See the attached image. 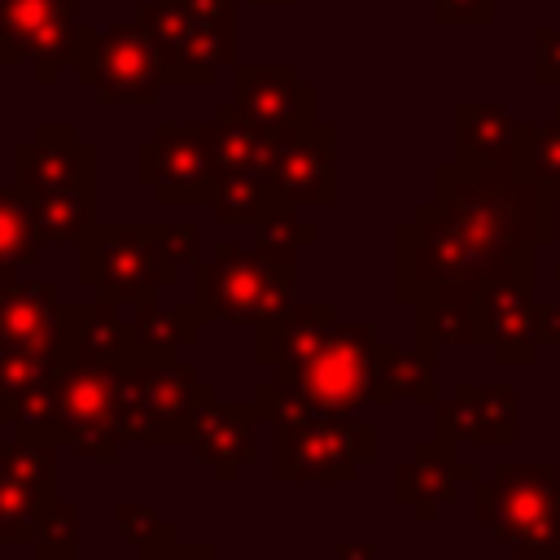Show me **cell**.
<instances>
[{
    "mask_svg": "<svg viewBox=\"0 0 560 560\" xmlns=\"http://www.w3.org/2000/svg\"><path fill=\"white\" fill-rule=\"evenodd\" d=\"M315 236H319V232H315L311 223H302V219H298V206L284 201V197L254 223V245H258L262 254L280 258V262H293V258H298V245H311Z\"/></svg>",
    "mask_w": 560,
    "mask_h": 560,
    "instance_id": "cell-33",
    "label": "cell"
},
{
    "mask_svg": "<svg viewBox=\"0 0 560 560\" xmlns=\"http://www.w3.org/2000/svg\"><path fill=\"white\" fill-rule=\"evenodd\" d=\"M79 0H0V66L31 61L39 83H57L74 61Z\"/></svg>",
    "mask_w": 560,
    "mask_h": 560,
    "instance_id": "cell-12",
    "label": "cell"
},
{
    "mask_svg": "<svg viewBox=\"0 0 560 560\" xmlns=\"http://www.w3.org/2000/svg\"><path fill=\"white\" fill-rule=\"evenodd\" d=\"M122 368L131 363H109V359H66L61 372V407H57V429L61 438L101 464L118 459V385Z\"/></svg>",
    "mask_w": 560,
    "mask_h": 560,
    "instance_id": "cell-10",
    "label": "cell"
},
{
    "mask_svg": "<svg viewBox=\"0 0 560 560\" xmlns=\"http://www.w3.org/2000/svg\"><path fill=\"white\" fill-rule=\"evenodd\" d=\"M499 262H481L468 241L438 214L433 201L416 206L407 223L394 232V298L416 306L438 293H472L494 276Z\"/></svg>",
    "mask_w": 560,
    "mask_h": 560,
    "instance_id": "cell-4",
    "label": "cell"
},
{
    "mask_svg": "<svg viewBox=\"0 0 560 560\" xmlns=\"http://www.w3.org/2000/svg\"><path fill=\"white\" fill-rule=\"evenodd\" d=\"M525 122H516L503 105L490 101H464L455 105V158L472 166L516 162L521 158Z\"/></svg>",
    "mask_w": 560,
    "mask_h": 560,
    "instance_id": "cell-24",
    "label": "cell"
},
{
    "mask_svg": "<svg viewBox=\"0 0 560 560\" xmlns=\"http://www.w3.org/2000/svg\"><path fill=\"white\" fill-rule=\"evenodd\" d=\"M376 346L381 337L372 319H337L302 363L276 376L302 394L306 411L354 416L376 394Z\"/></svg>",
    "mask_w": 560,
    "mask_h": 560,
    "instance_id": "cell-7",
    "label": "cell"
},
{
    "mask_svg": "<svg viewBox=\"0 0 560 560\" xmlns=\"http://www.w3.org/2000/svg\"><path fill=\"white\" fill-rule=\"evenodd\" d=\"M201 306L197 298L192 302H175V306H162V302H140L136 315H131V337H136V363L140 368H153V363H171L179 359V350H188L197 341V324H201Z\"/></svg>",
    "mask_w": 560,
    "mask_h": 560,
    "instance_id": "cell-25",
    "label": "cell"
},
{
    "mask_svg": "<svg viewBox=\"0 0 560 560\" xmlns=\"http://www.w3.org/2000/svg\"><path fill=\"white\" fill-rule=\"evenodd\" d=\"M136 179L153 188L162 206H206L214 188V131L206 127H158L136 149Z\"/></svg>",
    "mask_w": 560,
    "mask_h": 560,
    "instance_id": "cell-13",
    "label": "cell"
},
{
    "mask_svg": "<svg viewBox=\"0 0 560 560\" xmlns=\"http://www.w3.org/2000/svg\"><path fill=\"white\" fill-rule=\"evenodd\" d=\"M197 258L192 223H92L79 241V280L105 302L140 306Z\"/></svg>",
    "mask_w": 560,
    "mask_h": 560,
    "instance_id": "cell-2",
    "label": "cell"
},
{
    "mask_svg": "<svg viewBox=\"0 0 560 560\" xmlns=\"http://www.w3.org/2000/svg\"><path fill=\"white\" fill-rule=\"evenodd\" d=\"M332 556H337V560H376L381 551H376V542H346V538H341V542L332 547Z\"/></svg>",
    "mask_w": 560,
    "mask_h": 560,
    "instance_id": "cell-42",
    "label": "cell"
},
{
    "mask_svg": "<svg viewBox=\"0 0 560 560\" xmlns=\"http://www.w3.org/2000/svg\"><path fill=\"white\" fill-rule=\"evenodd\" d=\"M267 184L302 206H332L337 201V131L319 118L298 122L293 131L271 140Z\"/></svg>",
    "mask_w": 560,
    "mask_h": 560,
    "instance_id": "cell-14",
    "label": "cell"
},
{
    "mask_svg": "<svg viewBox=\"0 0 560 560\" xmlns=\"http://www.w3.org/2000/svg\"><path fill=\"white\" fill-rule=\"evenodd\" d=\"M118 525H122V538H127V547H131L136 556L158 551V547H166V542L179 538V534H175V521H166L158 508L136 503V499H122V503H118Z\"/></svg>",
    "mask_w": 560,
    "mask_h": 560,
    "instance_id": "cell-36",
    "label": "cell"
},
{
    "mask_svg": "<svg viewBox=\"0 0 560 560\" xmlns=\"http://www.w3.org/2000/svg\"><path fill=\"white\" fill-rule=\"evenodd\" d=\"M18 188L26 197L44 192H96V144L79 136L74 122H44L35 140L18 144Z\"/></svg>",
    "mask_w": 560,
    "mask_h": 560,
    "instance_id": "cell-16",
    "label": "cell"
},
{
    "mask_svg": "<svg viewBox=\"0 0 560 560\" xmlns=\"http://www.w3.org/2000/svg\"><path fill=\"white\" fill-rule=\"evenodd\" d=\"M166 551H171V560H219L214 542H184V538H175Z\"/></svg>",
    "mask_w": 560,
    "mask_h": 560,
    "instance_id": "cell-41",
    "label": "cell"
},
{
    "mask_svg": "<svg viewBox=\"0 0 560 560\" xmlns=\"http://www.w3.org/2000/svg\"><path fill=\"white\" fill-rule=\"evenodd\" d=\"M433 22H442V26H455V22L490 26L494 22V0H433Z\"/></svg>",
    "mask_w": 560,
    "mask_h": 560,
    "instance_id": "cell-38",
    "label": "cell"
},
{
    "mask_svg": "<svg viewBox=\"0 0 560 560\" xmlns=\"http://www.w3.org/2000/svg\"><path fill=\"white\" fill-rule=\"evenodd\" d=\"M258 407L249 402H206L197 424H192V446L201 455V464H210V472L219 481H232L241 464L254 459V424H258Z\"/></svg>",
    "mask_w": 560,
    "mask_h": 560,
    "instance_id": "cell-22",
    "label": "cell"
},
{
    "mask_svg": "<svg viewBox=\"0 0 560 560\" xmlns=\"http://www.w3.org/2000/svg\"><path fill=\"white\" fill-rule=\"evenodd\" d=\"M52 499L57 494L31 490V486L0 472V542H35L39 521H44Z\"/></svg>",
    "mask_w": 560,
    "mask_h": 560,
    "instance_id": "cell-32",
    "label": "cell"
},
{
    "mask_svg": "<svg viewBox=\"0 0 560 560\" xmlns=\"http://www.w3.org/2000/svg\"><path fill=\"white\" fill-rule=\"evenodd\" d=\"M534 341L538 350L560 346V302H534Z\"/></svg>",
    "mask_w": 560,
    "mask_h": 560,
    "instance_id": "cell-40",
    "label": "cell"
},
{
    "mask_svg": "<svg viewBox=\"0 0 560 560\" xmlns=\"http://www.w3.org/2000/svg\"><path fill=\"white\" fill-rule=\"evenodd\" d=\"M236 4H293V0H236Z\"/></svg>",
    "mask_w": 560,
    "mask_h": 560,
    "instance_id": "cell-44",
    "label": "cell"
},
{
    "mask_svg": "<svg viewBox=\"0 0 560 560\" xmlns=\"http://www.w3.org/2000/svg\"><path fill=\"white\" fill-rule=\"evenodd\" d=\"M516 560H534V556H516Z\"/></svg>",
    "mask_w": 560,
    "mask_h": 560,
    "instance_id": "cell-46",
    "label": "cell"
},
{
    "mask_svg": "<svg viewBox=\"0 0 560 560\" xmlns=\"http://www.w3.org/2000/svg\"><path fill=\"white\" fill-rule=\"evenodd\" d=\"M35 551L39 560H74L79 556V508L70 499H52L39 534H35Z\"/></svg>",
    "mask_w": 560,
    "mask_h": 560,
    "instance_id": "cell-37",
    "label": "cell"
},
{
    "mask_svg": "<svg viewBox=\"0 0 560 560\" xmlns=\"http://www.w3.org/2000/svg\"><path fill=\"white\" fill-rule=\"evenodd\" d=\"M376 459V424L337 411H302L276 424V481H354Z\"/></svg>",
    "mask_w": 560,
    "mask_h": 560,
    "instance_id": "cell-9",
    "label": "cell"
},
{
    "mask_svg": "<svg viewBox=\"0 0 560 560\" xmlns=\"http://www.w3.org/2000/svg\"><path fill=\"white\" fill-rule=\"evenodd\" d=\"M232 70H236V101L228 105L236 109L241 122H249L267 140L293 131L306 118H319V92L302 83L289 61H249V66L236 61Z\"/></svg>",
    "mask_w": 560,
    "mask_h": 560,
    "instance_id": "cell-15",
    "label": "cell"
},
{
    "mask_svg": "<svg viewBox=\"0 0 560 560\" xmlns=\"http://www.w3.org/2000/svg\"><path fill=\"white\" fill-rule=\"evenodd\" d=\"M433 438L451 451L516 442V385L459 381L451 398L433 402Z\"/></svg>",
    "mask_w": 560,
    "mask_h": 560,
    "instance_id": "cell-17",
    "label": "cell"
},
{
    "mask_svg": "<svg viewBox=\"0 0 560 560\" xmlns=\"http://www.w3.org/2000/svg\"><path fill=\"white\" fill-rule=\"evenodd\" d=\"M551 280H556V284H560V262H556V267H551Z\"/></svg>",
    "mask_w": 560,
    "mask_h": 560,
    "instance_id": "cell-45",
    "label": "cell"
},
{
    "mask_svg": "<svg viewBox=\"0 0 560 560\" xmlns=\"http://www.w3.org/2000/svg\"><path fill=\"white\" fill-rule=\"evenodd\" d=\"M66 359H109L136 363L131 319L114 311V302H61V363Z\"/></svg>",
    "mask_w": 560,
    "mask_h": 560,
    "instance_id": "cell-21",
    "label": "cell"
},
{
    "mask_svg": "<svg viewBox=\"0 0 560 560\" xmlns=\"http://www.w3.org/2000/svg\"><path fill=\"white\" fill-rule=\"evenodd\" d=\"M70 70L83 88L96 92L101 105H122V101L153 105L158 88L166 83L162 52H158V44L140 18L114 22V26H88L83 22Z\"/></svg>",
    "mask_w": 560,
    "mask_h": 560,
    "instance_id": "cell-8",
    "label": "cell"
},
{
    "mask_svg": "<svg viewBox=\"0 0 560 560\" xmlns=\"http://www.w3.org/2000/svg\"><path fill=\"white\" fill-rule=\"evenodd\" d=\"M337 319H341V315H337V306H332V302H293L284 315H276V319H262V324H258L254 359H258L262 368L284 372V368L302 363Z\"/></svg>",
    "mask_w": 560,
    "mask_h": 560,
    "instance_id": "cell-23",
    "label": "cell"
},
{
    "mask_svg": "<svg viewBox=\"0 0 560 560\" xmlns=\"http://www.w3.org/2000/svg\"><path fill=\"white\" fill-rule=\"evenodd\" d=\"M44 236L35 232V219L26 210V197L18 184H0V276L9 280L18 267L35 262Z\"/></svg>",
    "mask_w": 560,
    "mask_h": 560,
    "instance_id": "cell-30",
    "label": "cell"
},
{
    "mask_svg": "<svg viewBox=\"0 0 560 560\" xmlns=\"http://www.w3.org/2000/svg\"><path fill=\"white\" fill-rule=\"evenodd\" d=\"M144 31L153 35L162 66H166V83H214L219 66L206 52L197 13L188 9V0H144L140 13Z\"/></svg>",
    "mask_w": 560,
    "mask_h": 560,
    "instance_id": "cell-19",
    "label": "cell"
},
{
    "mask_svg": "<svg viewBox=\"0 0 560 560\" xmlns=\"http://www.w3.org/2000/svg\"><path fill=\"white\" fill-rule=\"evenodd\" d=\"M521 171L560 201V105H556L551 122L525 127V136H521Z\"/></svg>",
    "mask_w": 560,
    "mask_h": 560,
    "instance_id": "cell-34",
    "label": "cell"
},
{
    "mask_svg": "<svg viewBox=\"0 0 560 560\" xmlns=\"http://www.w3.org/2000/svg\"><path fill=\"white\" fill-rule=\"evenodd\" d=\"M214 385L201 381L197 363L171 359L153 368H122L118 385V438L122 442H188L206 402H214Z\"/></svg>",
    "mask_w": 560,
    "mask_h": 560,
    "instance_id": "cell-6",
    "label": "cell"
},
{
    "mask_svg": "<svg viewBox=\"0 0 560 560\" xmlns=\"http://www.w3.org/2000/svg\"><path fill=\"white\" fill-rule=\"evenodd\" d=\"M293 262L262 254L258 245H219L197 262V306L206 319L223 324H262L284 315L293 298Z\"/></svg>",
    "mask_w": 560,
    "mask_h": 560,
    "instance_id": "cell-5",
    "label": "cell"
},
{
    "mask_svg": "<svg viewBox=\"0 0 560 560\" xmlns=\"http://www.w3.org/2000/svg\"><path fill=\"white\" fill-rule=\"evenodd\" d=\"M477 464L464 459L459 451L442 446L438 438L416 442V451L394 468V499L420 521L429 525L438 516V508H451L459 499L464 486H477Z\"/></svg>",
    "mask_w": 560,
    "mask_h": 560,
    "instance_id": "cell-18",
    "label": "cell"
},
{
    "mask_svg": "<svg viewBox=\"0 0 560 560\" xmlns=\"http://www.w3.org/2000/svg\"><path fill=\"white\" fill-rule=\"evenodd\" d=\"M433 206L481 262H525L556 241L560 201L521 171V158L494 166L442 162L433 171Z\"/></svg>",
    "mask_w": 560,
    "mask_h": 560,
    "instance_id": "cell-1",
    "label": "cell"
},
{
    "mask_svg": "<svg viewBox=\"0 0 560 560\" xmlns=\"http://www.w3.org/2000/svg\"><path fill=\"white\" fill-rule=\"evenodd\" d=\"M210 131H214V179L219 175H267L271 140L254 131L249 122H241L228 101L214 109Z\"/></svg>",
    "mask_w": 560,
    "mask_h": 560,
    "instance_id": "cell-28",
    "label": "cell"
},
{
    "mask_svg": "<svg viewBox=\"0 0 560 560\" xmlns=\"http://www.w3.org/2000/svg\"><path fill=\"white\" fill-rule=\"evenodd\" d=\"M398 398H411V402H424L433 407L438 402V354L424 350V346H389L381 341L376 346V394L372 402L376 407H389Z\"/></svg>",
    "mask_w": 560,
    "mask_h": 560,
    "instance_id": "cell-26",
    "label": "cell"
},
{
    "mask_svg": "<svg viewBox=\"0 0 560 560\" xmlns=\"http://www.w3.org/2000/svg\"><path fill=\"white\" fill-rule=\"evenodd\" d=\"M416 311V346L446 350V346H481V324L472 311V293H438L411 306Z\"/></svg>",
    "mask_w": 560,
    "mask_h": 560,
    "instance_id": "cell-27",
    "label": "cell"
},
{
    "mask_svg": "<svg viewBox=\"0 0 560 560\" xmlns=\"http://www.w3.org/2000/svg\"><path fill=\"white\" fill-rule=\"evenodd\" d=\"M0 346L61 354V289L0 280Z\"/></svg>",
    "mask_w": 560,
    "mask_h": 560,
    "instance_id": "cell-20",
    "label": "cell"
},
{
    "mask_svg": "<svg viewBox=\"0 0 560 560\" xmlns=\"http://www.w3.org/2000/svg\"><path fill=\"white\" fill-rule=\"evenodd\" d=\"M26 210L44 241L79 245L83 232L96 223V192H44V197H26Z\"/></svg>",
    "mask_w": 560,
    "mask_h": 560,
    "instance_id": "cell-29",
    "label": "cell"
},
{
    "mask_svg": "<svg viewBox=\"0 0 560 560\" xmlns=\"http://www.w3.org/2000/svg\"><path fill=\"white\" fill-rule=\"evenodd\" d=\"M280 201V192L267 184V175H219L210 188V210L219 223H258L271 206Z\"/></svg>",
    "mask_w": 560,
    "mask_h": 560,
    "instance_id": "cell-31",
    "label": "cell"
},
{
    "mask_svg": "<svg viewBox=\"0 0 560 560\" xmlns=\"http://www.w3.org/2000/svg\"><path fill=\"white\" fill-rule=\"evenodd\" d=\"M472 516L516 556L560 560V472L551 459H499L472 486Z\"/></svg>",
    "mask_w": 560,
    "mask_h": 560,
    "instance_id": "cell-3",
    "label": "cell"
},
{
    "mask_svg": "<svg viewBox=\"0 0 560 560\" xmlns=\"http://www.w3.org/2000/svg\"><path fill=\"white\" fill-rule=\"evenodd\" d=\"M534 39H538L534 79H538V83H560V26H538Z\"/></svg>",
    "mask_w": 560,
    "mask_h": 560,
    "instance_id": "cell-39",
    "label": "cell"
},
{
    "mask_svg": "<svg viewBox=\"0 0 560 560\" xmlns=\"http://www.w3.org/2000/svg\"><path fill=\"white\" fill-rule=\"evenodd\" d=\"M534 258L499 262L490 280L472 289V311L481 324V346L494 350L499 368H534Z\"/></svg>",
    "mask_w": 560,
    "mask_h": 560,
    "instance_id": "cell-11",
    "label": "cell"
},
{
    "mask_svg": "<svg viewBox=\"0 0 560 560\" xmlns=\"http://www.w3.org/2000/svg\"><path fill=\"white\" fill-rule=\"evenodd\" d=\"M61 354H39V350H18V346H0V407L9 416V407L31 389L39 385L44 376L61 372Z\"/></svg>",
    "mask_w": 560,
    "mask_h": 560,
    "instance_id": "cell-35",
    "label": "cell"
},
{
    "mask_svg": "<svg viewBox=\"0 0 560 560\" xmlns=\"http://www.w3.org/2000/svg\"><path fill=\"white\" fill-rule=\"evenodd\" d=\"M166 547H171V542H166ZM166 547H158V551H144L140 560H171V551H166Z\"/></svg>",
    "mask_w": 560,
    "mask_h": 560,
    "instance_id": "cell-43",
    "label": "cell"
}]
</instances>
